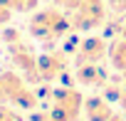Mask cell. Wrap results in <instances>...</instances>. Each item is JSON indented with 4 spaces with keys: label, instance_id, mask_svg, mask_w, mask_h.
Wrapping results in <instances>:
<instances>
[{
    "label": "cell",
    "instance_id": "obj_1",
    "mask_svg": "<svg viewBox=\"0 0 126 121\" xmlns=\"http://www.w3.org/2000/svg\"><path fill=\"white\" fill-rule=\"evenodd\" d=\"M84 111H87V121H109L114 116V109L104 99H89Z\"/></svg>",
    "mask_w": 126,
    "mask_h": 121
},
{
    "label": "cell",
    "instance_id": "obj_2",
    "mask_svg": "<svg viewBox=\"0 0 126 121\" xmlns=\"http://www.w3.org/2000/svg\"><path fill=\"white\" fill-rule=\"evenodd\" d=\"M104 54V42L101 40H87L82 47V59L84 62H96V59Z\"/></svg>",
    "mask_w": 126,
    "mask_h": 121
},
{
    "label": "cell",
    "instance_id": "obj_3",
    "mask_svg": "<svg viewBox=\"0 0 126 121\" xmlns=\"http://www.w3.org/2000/svg\"><path fill=\"white\" fill-rule=\"evenodd\" d=\"M79 82H84V84H104V77H101V72L94 67V62H89L87 67L79 69Z\"/></svg>",
    "mask_w": 126,
    "mask_h": 121
},
{
    "label": "cell",
    "instance_id": "obj_4",
    "mask_svg": "<svg viewBox=\"0 0 126 121\" xmlns=\"http://www.w3.org/2000/svg\"><path fill=\"white\" fill-rule=\"evenodd\" d=\"M111 3H116L119 10H126V0H111Z\"/></svg>",
    "mask_w": 126,
    "mask_h": 121
},
{
    "label": "cell",
    "instance_id": "obj_5",
    "mask_svg": "<svg viewBox=\"0 0 126 121\" xmlns=\"http://www.w3.org/2000/svg\"><path fill=\"white\" fill-rule=\"evenodd\" d=\"M119 101H121V106H124V111H126V94H121V96H119Z\"/></svg>",
    "mask_w": 126,
    "mask_h": 121
},
{
    "label": "cell",
    "instance_id": "obj_6",
    "mask_svg": "<svg viewBox=\"0 0 126 121\" xmlns=\"http://www.w3.org/2000/svg\"><path fill=\"white\" fill-rule=\"evenodd\" d=\"M109 121H124V116H119V114H114V116H111Z\"/></svg>",
    "mask_w": 126,
    "mask_h": 121
},
{
    "label": "cell",
    "instance_id": "obj_7",
    "mask_svg": "<svg viewBox=\"0 0 126 121\" xmlns=\"http://www.w3.org/2000/svg\"><path fill=\"white\" fill-rule=\"evenodd\" d=\"M124 35H126V30H124Z\"/></svg>",
    "mask_w": 126,
    "mask_h": 121
},
{
    "label": "cell",
    "instance_id": "obj_8",
    "mask_svg": "<svg viewBox=\"0 0 126 121\" xmlns=\"http://www.w3.org/2000/svg\"><path fill=\"white\" fill-rule=\"evenodd\" d=\"M124 74H126V69H124Z\"/></svg>",
    "mask_w": 126,
    "mask_h": 121
},
{
    "label": "cell",
    "instance_id": "obj_9",
    "mask_svg": "<svg viewBox=\"0 0 126 121\" xmlns=\"http://www.w3.org/2000/svg\"><path fill=\"white\" fill-rule=\"evenodd\" d=\"M13 121H15V119H13Z\"/></svg>",
    "mask_w": 126,
    "mask_h": 121
}]
</instances>
